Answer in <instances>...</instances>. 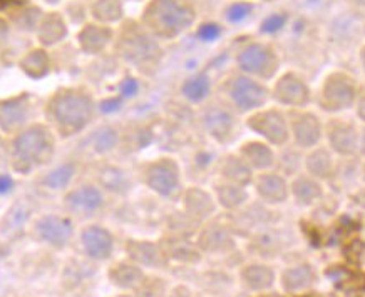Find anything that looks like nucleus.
Here are the masks:
<instances>
[{"instance_id":"f257e3e1","label":"nucleus","mask_w":365,"mask_h":297,"mask_svg":"<svg viewBox=\"0 0 365 297\" xmlns=\"http://www.w3.org/2000/svg\"><path fill=\"white\" fill-rule=\"evenodd\" d=\"M191 0H151L143 12V27L154 37L173 39L195 24Z\"/></svg>"},{"instance_id":"f03ea898","label":"nucleus","mask_w":365,"mask_h":297,"mask_svg":"<svg viewBox=\"0 0 365 297\" xmlns=\"http://www.w3.org/2000/svg\"><path fill=\"white\" fill-rule=\"evenodd\" d=\"M117 52L129 64H134L141 68L154 67L163 55L161 47L156 42L153 34L148 32L143 25L132 24V22L126 24L121 34Z\"/></svg>"},{"instance_id":"7ed1b4c3","label":"nucleus","mask_w":365,"mask_h":297,"mask_svg":"<svg viewBox=\"0 0 365 297\" xmlns=\"http://www.w3.org/2000/svg\"><path fill=\"white\" fill-rule=\"evenodd\" d=\"M246 125L260 140L272 147L281 148L290 144V125L287 110L281 107H261L248 114Z\"/></svg>"},{"instance_id":"20e7f679","label":"nucleus","mask_w":365,"mask_h":297,"mask_svg":"<svg viewBox=\"0 0 365 297\" xmlns=\"http://www.w3.org/2000/svg\"><path fill=\"white\" fill-rule=\"evenodd\" d=\"M357 95L359 92H357L355 81L351 75L344 74V72H333L322 82L317 102L323 112L335 116V114L353 107Z\"/></svg>"},{"instance_id":"39448f33","label":"nucleus","mask_w":365,"mask_h":297,"mask_svg":"<svg viewBox=\"0 0 365 297\" xmlns=\"http://www.w3.org/2000/svg\"><path fill=\"white\" fill-rule=\"evenodd\" d=\"M226 94L233 107L242 114H252L255 110L265 107L272 99L265 82L246 74L233 75L226 83Z\"/></svg>"},{"instance_id":"423d86ee","label":"nucleus","mask_w":365,"mask_h":297,"mask_svg":"<svg viewBox=\"0 0 365 297\" xmlns=\"http://www.w3.org/2000/svg\"><path fill=\"white\" fill-rule=\"evenodd\" d=\"M238 67L242 74L265 82L275 77L280 67V57L275 49L261 42H252L238 54Z\"/></svg>"},{"instance_id":"0eeeda50","label":"nucleus","mask_w":365,"mask_h":297,"mask_svg":"<svg viewBox=\"0 0 365 297\" xmlns=\"http://www.w3.org/2000/svg\"><path fill=\"white\" fill-rule=\"evenodd\" d=\"M287 116L290 125V144L303 152L320 146L325 124L317 112L310 109H294L287 110Z\"/></svg>"},{"instance_id":"6e6552de","label":"nucleus","mask_w":365,"mask_h":297,"mask_svg":"<svg viewBox=\"0 0 365 297\" xmlns=\"http://www.w3.org/2000/svg\"><path fill=\"white\" fill-rule=\"evenodd\" d=\"M52 109H54L56 120L59 122V125L69 131H78L89 122L91 114H93V102L89 95L75 92V90H66L54 99Z\"/></svg>"},{"instance_id":"1a4fd4ad","label":"nucleus","mask_w":365,"mask_h":297,"mask_svg":"<svg viewBox=\"0 0 365 297\" xmlns=\"http://www.w3.org/2000/svg\"><path fill=\"white\" fill-rule=\"evenodd\" d=\"M270 95L280 107L287 110L307 109L311 102L309 83L296 72H285L283 75H280L270 89Z\"/></svg>"},{"instance_id":"9d476101","label":"nucleus","mask_w":365,"mask_h":297,"mask_svg":"<svg viewBox=\"0 0 365 297\" xmlns=\"http://www.w3.org/2000/svg\"><path fill=\"white\" fill-rule=\"evenodd\" d=\"M323 139L327 147L338 157H355L360 148V132L349 120L330 119L325 124Z\"/></svg>"},{"instance_id":"9b49d317","label":"nucleus","mask_w":365,"mask_h":297,"mask_svg":"<svg viewBox=\"0 0 365 297\" xmlns=\"http://www.w3.org/2000/svg\"><path fill=\"white\" fill-rule=\"evenodd\" d=\"M252 185L261 203L267 205H281L290 199V179L276 169L257 172Z\"/></svg>"},{"instance_id":"f8f14e48","label":"nucleus","mask_w":365,"mask_h":297,"mask_svg":"<svg viewBox=\"0 0 365 297\" xmlns=\"http://www.w3.org/2000/svg\"><path fill=\"white\" fill-rule=\"evenodd\" d=\"M144 182L159 196H173L180 188V167L173 159H159L151 162L144 172Z\"/></svg>"},{"instance_id":"ddd939ff","label":"nucleus","mask_w":365,"mask_h":297,"mask_svg":"<svg viewBox=\"0 0 365 297\" xmlns=\"http://www.w3.org/2000/svg\"><path fill=\"white\" fill-rule=\"evenodd\" d=\"M303 172L320 182L330 181L337 174L335 154L323 144L310 148L303 154Z\"/></svg>"},{"instance_id":"4468645a","label":"nucleus","mask_w":365,"mask_h":297,"mask_svg":"<svg viewBox=\"0 0 365 297\" xmlns=\"http://www.w3.org/2000/svg\"><path fill=\"white\" fill-rule=\"evenodd\" d=\"M239 157L250 166V169L257 172L275 169L276 164V148L263 140H250L239 147Z\"/></svg>"},{"instance_id":"2eb2a0df","label":"nucleus","mask_w":365,"mask_h":297,"mask_svg":"<svg viewBox=\"0 0 365 297\" xmlns=\"http://www.w3.org/2000/svg\"><path fill=\"white\" fill-rule=\"evenodd\" d=\"M49 134L44 129L34 127L15 140V155L22 162L40 161L49 147Z\"/></svg>"},{"instance_id":"dca6fc26","label":"nucleus","mask_w":365,"mask_h":297,"mask_svg":"<svg viewBox=\"0 0 365 297\" xmlns=\"http://www.w3.org/2000/svg\"><path fill=\"white\" fill-rule=\"evenodd\" d=\"M323 182L317 181L302 170L290 179V199L298 207H310L322 199Z\"/></svg>"},{"instance_id":"f3484780","label":"nucleus","mask_w":365,"mask_h":297,"mask_svg":"<svg viewBox=\"0 0 365 297\" xmlns=\"http://www.w3.org/2000/svg\"><path fill=\"white\" fill-rule=\"evenodd\" d=\"M203 125L213 139L218 142H228L233 137L235 117L225 107H210L203 116Z\"/></svg>"},{"instance_id":"a211bd4d","label":"nucleus","mask_w":365,"mask_h":297,"mask_svg":"<svg viewBox=\"0 0 365 297\" xmlns=\"http://www.w3.org/2000/svg\"><path fill=\"white\" fill-rule=\"evenodd\" d=\"M37 231H39V235L45 242L57 247H62L64 244L69 242L74 227H72V222L69 219H64V217L57 216H47L39 220Z\"/></svg>"},{"instance_id":"6ab92c4d","label":"nucleus","mask_w":365,"mask_h":297,"mask_svg":"<svg viewBox=\"0 0 365 297\" xmlns=\"http://www.w3.org/2000/svg\"><path fill=\"white\" fill-rule=\"evenodd\" d=\"M86 253L93 259H108L113 253V237L102 227H89L82 232Z\"/></svg>"},{"instance_id":"aec40b11","label":"nucleus","mask_w":365,"mask_h":297,"mask_svg":"<svg viewBox=\"0 0 365 297\" xmlns=\"http://www.w3.org/2000/svg\"><path fill=\"white\" fill-rule=\"evenodd\" d=\"M281 287L287 292H298L309 289L315 283V272L310 264H295L281 272Z\"/></svg>"},{"instance_id":"412c9836","label":"nucleus","mask_w":365,"mask_h":297,"mask_svg":"<svg viewBox=\"0 0 365 297\" xmlns=\"http://www.w3.org/2000/svg\"><path fill=\"white\" fill-rule=\"evenodd\" d=\"M113 40V30L106 25L99 24H89L82 29L79 34V42H81L82 49L89 54H96V52L104 51L106 45Z\"/></svg>"},{"instance_id":"4be33fe9","label":"nucleus","mask_w":365,"mask_h":297,"mask_svg":"<svg viewBox=\"0 0 365 297\" xmlns=\"http://www.w3.org/2000/svg\"><path fill=\"white\" fill-rule=\"evenodd\" d=\"M222 176L223 181L246 188V185H252L255 172L239 155H230L222 166Z\"/></svg>"},{"instance_id":"5701e85b","label":"nucleus","mask_w":365,"mask_h":297,"mask_svg":"<svg viewBox=\"0 0 365 297\" xmlns=\"http://www.w3.org/2000/svg\"><path fill=\"white\" fill-rule=\"evenodd\" d=\"M303 154H305V152L300 151L294 144H288V146L281 147L280 154L276 152L275 169L283 174L285 177L292 179L303 170Z\"/></svg>"},{"instance_id":"b1692460","label":"nucleus","mask_w":365,"mask_h":297,"mask_svg":"<svg viewBox=\"0 0 365 297\" xmlns=\"http://www.w3.org/2000/svg\"><path fill=\"white\" fill-rule=\"evenodd\" d=\"M242 277L246 287L252 289V291H265V289H270L273 285L275 272L268 266L250 264L243 269Z\"/></svg>"},{"instance_id":"393cba45","label":"nucleus","mask_w":365,"mask_h":297,"mask_svg":"<svg viewBox=\"0 0 365 297\" xmlns=\"http://www.w3.org/2000/svg\"><path fill=\"white\" fill-rule=\"evenodd\" d=\"M67 203L78 211L94 212L102 205V194L96 188L84 185V188L74 190L67 196Z\"/></svg>"},{"instance_id":"a878e982","label":"nucleus","mask_w":365,"mask_h":297,"mask_svg":"<svg viewBox=\"0 0 365 297\" xmlns=\"http://www.w3.org/2000/svg\"><path fill=\"white\" fill-rule=\"evenodd\" d=\"M216 199L225 209H237L246 203L248 194H246V188H243V185L223 181L222 184L216 185Z\"/></svg>"},{"instance_id":"bb28decb","label":"nucleus","mask_w":365,"mask_h":297,"mask_svg":"<svg viewBox=\"0 0 365 297\" xmlns=\"http://www.w3.org/2000/svg\"><path fill=\"white\" fill-rule=\"evenodd\" d=\"M181 92L193 104H200L211 92V82L207 74H198L195 77L188 79L181 87Z\"/></svg>"},{"instance_id":"cd10ccee","label":"nucleus","mask_w":365,"mask_h":297,"mask_svg":"<svg viewBox=\"0 0 365 297\" xmlns=\"http://www.w3.org/2000/svg\"><path fill=\"white\" fill-rule=\"evenodd\" d=\"M66 34V25H64L59 14H49L39 25V39L43 40L45 45L57 44Z\"/></svg>"},{"instance_id":"c85d7f7f","label":"nucleus","mask_w":365,"mask_h":297,"mask_svg":"<svg viewBox=\"0 0 365 297\" xmlns=\"http://www.w3.org/2000/svg\"><path fill=\"white\" fill-rule=\"evenodd\" d=\"M201 246L207 250H228L233 247V241L223 227H210L201 235Z\"/></svg>"},{"instance_id":"c756f323","label":"nucleus","mask_w":365,"mask_h":297,"mask_svg":"<svg viewBox=\"0 0 365 297\" xmlns=\"http://www.w3.org/2000/svg\"><path fill=\"white\" fill-rule=\"evenodd\" d=\"M94 17L99 22H117L123 18V3L121 0H96L93 7Z\"/></svg>"},{"instance_id":"7c9ffc66","label":"nucleus","mask_w":365,"mask_h":297,"mask_svg":"<svg viewBox=\"0 0 365 297\" xmlns=\"http://www.w3.org/2000/svg\"><path fill=\"white\" fill-rule=\"evenodd\" d=\"M186 209L191 214L207 217L213 211V199L203 190L193 188L186 194Z\"/></svg>"},{"instance_id":"2f4dec72","label":"nucleus","mask_w":365,"mask_h":297,"mask_svg":"<svg viewBox=\"0 0 365 297\" xmlns=\"http://www.w3.org/2000/svg\"><path fill=\"white\" fill-rule=\"evenodd\" d=\"M111 279L114 281V284L121 285V287H136L143 281V272H141V269L134 268V266L121 264L117 268H114L111 272Z\"/></svg>"},{"instance_id":"473e14b6","label":"nucleus","mask_w":365,"mask_h":297,"mask_svg":"<svg viewBox=\"0 0 365 297\" xmlns=\"http://www.w3.org/2000/svg\"><path fill=\"white\" fill-rule=\"evenodd\" d=\"M21 67L32 77H40V75L47 72L49 57L44 51L37 49V51H32L30 54L25 55V59L21 62Z\"/></svg>"},{"instance_id":"72a5a7b5","label":"nucleus","mask_w":365,"mask_h":297,"mask_svg":"<svg viewBox=\"0 0 365 297\" xmlns=\"http://www.w3.org/2000/svg\"><path fill=\"white\" fill-rule=\"evenodd\" d=\"M129 253H131V257L139 261L141 264L146 266H153L158 262L159 259V250L154 244L151 242H134L129 246Z\"/></svg>"},{"instance_id":"f704fd0d","label":"nucleus","mask_w":365,"mask_h":297,"mask_svg":"<svg viewBox=\"0 0 365 297\" xmlns=\"http://www.w3.org/2000/svg\"><path fill=\"white\" fill-rule=\"evenodd\" d=\"M119 142V134H117L116 129L113 127H102L101 131L96 132L94 137V147L97 152H109Z\"/></svg>"},{"instance_id":"c9c22d12","label":"nucleus","mask_w":365,"mask_h":297,"mask_svg":"<svg viewBox=\"0 0 365 297\" xmlns=\"http://www.w3.org/2000/svg\"><path fill=\"white\" fill-rule=\"evenodd\" d=\"M72 176H74V166H72V164H66V166H60L54 172L49 174V177L45 179V184L54 189L66 188V185L69 184Z\"/></svg>"},{"instance_id":"e433bc0d","label":"nucleus","mask_w":365,"mask_h":297,"mask_svg":"<svg viewBox=\"0 0 365 297\" xmlns=\"http://www.w3.org/2000/svg\"><path fill=\"white\" fill-rule=\"evenodd\" d=\"M253 12V5L250 2H235L226 9V18L231 24H239L248 18Z\"/></svg>"},{"instance_id":"4c0bfd02","label":"nucleus","mask_w":365,"mask_h":297,"mask_svg":"<svg viewBox=\"0 0 365 297\" xmlns=\"http://www.w3.org/2000/svg\"><path fill=\"white\" fill-rule=\"evenodd\" d=\"M21 119H22V107L21 105H17V102H15L14 110H10V112L5 109V105L0 104V124L2 125H17Z\"/></svg>"},{"instance_id":"58836bf2","label":"nucleus","mask_w":365,"mask_h":297,"mask_svg":"<svg viewBox=\"0 0 365 297\" xmlns=\"http://www.w3.org/2000/svg\"><path fill=\"white\" fill-rule=\"evenodd\" d=\"M285 22H287V15L285 14H273L270 15L261 24V32L263 34H275L283 27Z\"/></svg>"},{"instance_id":"ea45409f","label":"nucleus","mask_w":365,"mask_h":297,"mask_svg":"<svg viewBox=\"0 0 365 297\" xmlns=\"http://www.w3.org/2000/svg\"><path fill=\"white\" fill-rule=\"evenodd\" d=\"M220 34H222V27L218 24H213V22H208V24H203L198 30V37L204 42H211L215 39H218Z\"/></svg>"},{"instance_id":"a19ab883","label":"nucleus","mask_w":365,"mask_h":297,"mask_svg":"<svg viewBox=\"0 0 365 297\" xmlns=\"http://www.w3.org/2000/svg\"><path fill=\"white\" fill-rule=\"evenodd\" d=\"M138 82L131 77L124 79L123 83H121V94H123V97H132V95L138 92Z\"/></svg>"},{"instance_id":"79ce46f5","label":"nucleus","mask_w":365,"mask_h":297,"mask_svg":"<svg viewBox=\"0 0 365 297\" xmlns=\"http://www.w3.org/2000/svg\"><path fill=\"white\" fill-rule=\"evenodd\" d=\"M355 112H357V117H359V119L365 124V92L357 95Z\"/></svg>"},{"instance_id":"37998d69","label":"nucleus","mask_w":365,"mask_h":297,"mask_svg":"<svg viewBox=\"0 0 365 297\" xmlns=\"http://www.w3.org/2000/svg\"><path fill=\"white\" fill-rule=\"evenodd\" d=\"M12 185H14V182L9 176H5V174L0 176V194H7L10 189H12Z\"/></svg>"},{"instance_id":"c03bdc74","label":"nucleus","mask_w":365,"mask_h":297,"mask_svg":"<svg viewBox=\"0 0 365 297\" xmlns=\"http://www.w3.org/2000/svg\"><path fill=\"white\" fill-rule=\"evenodd\" d=\"M171 297H191V294H189L188 291H185V289H178Z\"/></svg>"},{"instance_id":"a18cd8bd","label":"nucleus","mask_w":365,"mask_h":297,"mask_svg":"<svg viewBox=\"0 0 365 297\" xmlns=\"http://www.w3.org/2000/svg\"><path fill=\"white\" fill-rule=\"evenodd\" d=\"M359 154L365 155V131L360 134V148H359Z\"/></svg>"},{"instance_id":"49530a36","label":"nucleus","mask_w":365,"mask_h":297,"mask_svg":"<svg viewBox=\"0 0 365 297\" xmlns=\"http://www.w3.org/2000/svg\"><path fill=\"white\" fill-rule=\"evenodd\" d=\"M360 62H362V67L365 70V47L362 49V51H360Z\"/></svg>"},{"instance_id":"de8ad7c7","label":"nucleus","mask_w":365,"mask_h":297,"mask_svg":"<svg viewBox=\"0 0 365 297\" xmlns=\"http://www.w3.org/2000/svg\"><path fill=\"white\" fill-rule=\"evenodd\" d=\"M362 176H364V181H365V164H364V167H362Z\"/></svg>"},{"instance_id":"09e8293b","label":"nucleus","mask_w":365,"mask_h":297,"mask_svg":"<svg viewBox=\"0 0 365 297\" xmlns=\"http://www.w3.org/2000/svg\"><path fill=\"white\" fill-rule=\"evenodd\" d=\"M49 2H51V3H56V2H57V0H49Z\"/></svg>"},{"instance_id":"8fccbe9b","label":"nucleus","mask_w":365,"mask_h":297,"mask_svg":"<svg viewBox=\"0 0 365 297\" xmlns=\"http://www.w3.org/2000/svg\"><path fill=\"white\" fill-rule=\"evenodd\" d=\"M121 297H129V296H121Z\"/></svg>"}]
</instances>
